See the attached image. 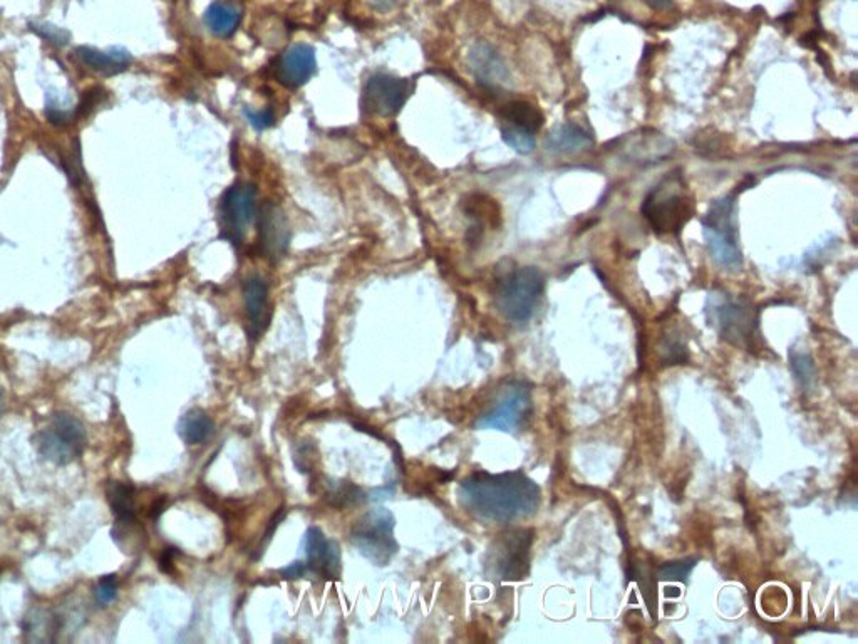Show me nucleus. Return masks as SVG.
Segmentation results:
<instances>
[{"label":"nucleus","instance_id":"2","mask_svg":"<svg viewBox=\"0 0 858 644\" xmlns=\"http://www.w3.org/2000/svg\"><path fill=\"white\" fill-rule=\"evenodd\" d=\"M691 213L693 205L684 193L683 178L671 173L642 202V215L659 234H679Z\"/></svg>","mask_w":858,"mask_h":644},{"label":"nucleus","instance_id":"18","mask_svg":"<svg viewBox=\"0 0 858 644\" xmlns=\"http://www.w3.org/2000/svg\"><path fill=\"white\" fill-rule=\"evenodd\" d=\"M592 143L594 140H592L589 131L582 126L567 123V125L555 128L547 136L545 150L550 151V153H577V151L587 150L589 146H592Z\"/></svg>","mask_w":858,"mask_h":644},{"label":"nucleus","instance_id":"25","mask_svg":"<svg viewBox=\"0 0 858 644\" xmlns=\"http://www.w3.org/2000/svg\"><path fill=\"white\" fill-rule=\"evenodd\" d=\"M29 29H31L34 34L44 39V41L51 42L54 46H66L71 41V34L63 27L54 26V24H29Z\"/></svg>","mask_w":858,"mask_h":644},{"label":"nucleus","instance_id":"26","mask_svg":"<svg viewBox=\"0 0 858 644\" xmlns=\"http://www.w3.org/2000/svg\"><path fill=\"white\" fill-rule=\"evenodd\" d=\"M118 596V581L114 576H104L96 587V599L101 606H108Z\"/></svg>","mask_w":858,"mask_h":644},{"label":"nucleus","instance_id":"1","mask_svg":"<svg viewBox=\"0 0 858 644\" xmlns=\"http://www.w3.org/2000/svg\"><path fill=\"white\" fill-rule=\"evenodd\" d=\"M460 504L470 514L492 522H512L537 514L542 492L523 472H476L458 489Z\"/></svg>","mask_w":858,"mask_h":644},{"label":"nucleus","instance_id":"14","mask_svg":"<svg viewBox=\"0 0 858 644\" xmlns=\"http://www.w3.org/2000/svg\"><path fill=\"white\" fill-rule=\"evenodd\" d=\"M316 71V51L307 44H295L282 52L275 68L279 83L289 89H297L309 83Z\"/></svg>","mask_w":858,"mask_h":644},{"label":"nucleus","instance_id":"29","mask_svg":"<svg viewBox=\"0 0 858 644\" xmlns=\"http://www.w3.org/2000/svg\"><path fill=\"white\" fill-rule=\"evenodd\" d=\"M104 98L103 89L93 88L89 89L88 93H84L83 99H81V103H79L78 111H76V116H86L88 113L98 106Z\"/></svg>","mask_w":858,"mask_h":644},{"label":"nucleus","instance_id":"11","mask_svg":"<svg viewBox=\"0 0 858 644\" xmlns=\"http://www.w3.org/2000/svg\"><path fill=\"white\" fill-rule=\"evenodd\" d=\"M711 312L719 333L731 343H745L746 339H750L755 333L756 321L750 306L726 296L714 304Z\"/></svg>","mask_w":858,"mask_h":644},{"label":"nucleus","instance_id":"13","mask_svg":"<svg viewBox=\"0 0 858 644\" xmlns=\"http://www.w3.org/2000/svg\"><path fill=\"white\" fill-rule=\"evenodd\" d=\"M307 569L316 572L324 579H337L341 576V551L336 542L327 539L321 529L311 527L304 537Z\"/></svg>","mask_w":858,"mask_h":644},{"label":"nucleus","instance_id":"30","mask_svg":"<svg viewBox=\"0 0 858 644\" xmlns=\"http://www.w3.org/2000/svg\"><path fill=\"white\" fill-rule=\"evenodd\" d=\"M46 116L47 120L51 121L52 125L64 126L68 125L69 121L73 120L76 113H68V111L56 108V106H47Z\"/></svg>","mask_w":858,"mask_h":644},{"label":"nucleus","instance_id":"32","mask_svg":"<svg viewBox=\"0 0 858 644\" xmlns=\"http://www.w3.org/2000/svg\"><path fill=\"white\" fill-rule=\"evenodd\" d=\"M173 554H175V549H166L163 552V556L160 559V567L165 572H170L171 562H173Z\"/></svg>","mask_w":858,"mask_h":644},{"label":"nucleus","instance_id":"7","mask_svg":"<svg viewBox=\"0 0 858 644\" xmlns=\"http://www.w3.org/2000/svg\"><path fill=\"white\" fill-rule=\"evenodd\" d=\"M533 530L517 529L498 535L488 549L486 569L500 581H520L530 566Z\"/></svg>","mask_w":858,"mask_h":644},{"label":"nucleus","instance_id":"19","mask_svg":"<svg viewBox=\"0 0 858 644\" xmlns=\"http://www.w3.org/2000/svg\"><path fill=\"white\" fill-rule=\"evenodd\" d=\"M178 433L187 445H202L215 433V423L203 410H190L181 416Z\"/></svg>","mask_w":858,"mask_h":644},{"label":"nucleus","instance_id":"6","mask_svg":"<svg viewBox=\"0 0 858 644\" xmlns=\"http://www.w3.org/2000/svg\"><path fill=\"white\" fill-rule=\"evenodd\" d=\"M394 517L388 509L371 510L364 515L351 532V542L367 561L376 566H388L398 554L394 539Z\"/></svg>","mask_w":858,"mask_h":644},{"label":"nucleus","instance_id":"23","mask_svg":"<svg viewBox=\"0 0 858 644\" xmlns=\"http://www.w3.org/2000/svg\"><path fill=\"white\" fill-rule=\"evenodd\" d=\"M502 138L510 148H513V150L520 153V155H528V153H532L533 148L537 145V141H535V133L523 130V128H517V126H503Z\"/></svg>","mask_w":858,"mask_h":644},{"label":"nucleus","instance_id":"4","mask_svg":"<svg viewBox=\"0 0 858 644\" xmlns=\"http://www.w3.org/2000/svg\"><path fill=\"white\" fill-rule=\"evenodd\" d=\"M703 232L711 259L726 271L741 267V250L734 224V195L719 198L704 215Z\"/></svg>","mask_w":858,"mask_h":644},{"label":"nucleus","instance_id":"5","mask_svg":"<svg viewBox=\"0 0 858 644\" xmlns=\"http://www.w3.org/2000/svg\"><path fill=\"white\" fill-rule=\"evenodd\" d=\"M86 442L88 438L83 423L64 411L54 413L34 438L37 452L56 465H68L81 457Z\"/></svg>","mask_w":858,"mask_h":644},{"label":"nucleus","instance_id":"15","mask_svg":"<svg viewBox=\"0 0 858 644\" xmlns=\"http://www.w3.org/2000/svg\"><path fill=\"white\" fill-rule=\"evenodd\" d=\"M242 296L249 319L250 336L259 338L270 319L269 287L262 277H249L243 282Z\"/></svg>","mask_w":858,"mask_h":644},{"label":"nucleus","instance_id":"33","mask_svg":"<svg viewBox=\"0 0 858 644\" xmlns=\"http://www.w3.org/2000/svg\"><path fill=\"white\" fill-rule=\"evenodd\" d=\"M396 2L398 0H371L374 9H378L381 12L391 11L396 6Z\"/></svg>","mask_w":858,"mask_h":644},{"label":"nucleus","instance_id":"10","mask_svg":"<svg viewBox=\"0 0 858 644\" xmlns=\"http://www.w3.org/2000/svg\"><path fill=\"white\" fill-rule=\"evenodd\" d=\"M411 91L413 88L408 79L396 78L391 74H373L362 89V106L371 115L393 118L403 110Z\"/></svg>","mask_w":858,"mask_h":644},{"label":"nucleus","instance_id":"20","mask_svg":"<svg viewBox=\"0 0 858 644\" xmlns=\"http://www.w3.org/2000/svg\"><path fill=\"white\" fill-rule=\"evenodd\" d=\"M242 14L228 2H213L205 12V24L217 37H230L237 31Z\"/></svg>","mask_w":858,"mask_h":644},{"label":"nucleus","instance_id":"9","mask_svg":"<svg viewBox=\"0 0 858 644\" xmlns=\"http://www.w3.org/2000/svg\"><path fill=\"white\" fill-rule=\"evenodd\" d=\"M530 413H532L530 390L527 385L515 381L505 388L492 410L481 416L476 423V428L513 432L527 421Z\"/></svg>","mask_w":858,"mask_h":644},{"label":"nucleus","instance_id":"12","mask_svg":"<svg viewBox=\"0 0 858 644\" xmlns=\"http://www.w3.org/2000/svg\"><path fill=\"white\" fill-rule=\"evenodd\" d=\"M289 220L282 208L274 203H265L259 215V245L265 257L277 260L289 249Z\"/></svg>","mask_w":858,"mask_h":644},{"label":"nucleus","instance_id":"31","mask_svg":"<svg viewBox=\"0 0 858 644\" xmlns=\"http://www.w3.org/2000/svg\"><path fill=\"white\" fill-rule=\"evenodd\" d=\"M305 571H307V564L305 562H292L290 566L280 569V576L284 577V579H300V577L304 576Z\"/></svg>","mask_w":858,"mask_h":644},{"label":"nucleus","instance_id":"16","mask_svg":"<svg viewBox=\"0 0 858 644\" xmlns=\"http://www.w3.org/2000/svg\"><path fill=\"white\" fill-rule=\"evenodd\" d=\"M78 58L83 61L86 66L98 71V73L106 74V76H114V74L125 73L126 69L133 64V56L126 49L114 47L109 51H101L96 47L81 46L76 49Z\"/></svg>","mask_w":858,"mask_h":644},{"label":"nucleus","instance_id":"21","mask_svg":"<svg viewBox=\"0 0 858 644\" xmlns=\"http://www.w3.org/2000/svg\"><path fill=\"white\" fill-rule=\"evenodd\" d=\"M503 120L507 125L517 126L523 130L537 133L543 125V115L538 108L527 101H512L502 111Z\"/></svg>","mask_w":858,"mask_h":644},{"label":"nucleus","instance_id":"24","mask_svg":"<svg viewBox=\"0 0 858 644\" xmlns=\"http://www.w3.org/2000/svg\"><path fill=\"white\" fill-rule=\"evenodd\" d=\"M698 564L696 559H684V561L667 562L659 567V577L662 581H688L689 574L693 571L694 566Z\"/></svg>","mask_w":858,"mask_h":644},{"label":"nucleus","instance_id":"3","mask_svg":"<svg viewBox=\"0 0 858 644\" xmlns=\"http://www.w3.org/2000/svg\"><path fill=\"white\" fill-rule=\"evenodd\" d=\"M542 272L537 267H520L498 282V311L513 324L530 321L543 294Z\"/></svg>","mask_w":858,"mask_h":644},{"label":"nucleus","instance_id":"8","mask_svg":"<svg viewBox=\"0 0 858 644\" xmlns=\"http://www.w3.org/2000/svg\"><path fill=\"white\" fill-rule=\"evenodd\" d=\"M257 215V188L252 183H235L228 188L220 202L222 237L233 245L245 239V234Z\"/></svg>","mask_w":858,"mask_h":644},{"label":"nucleus","instance_id":"34","mask_svg":"<svg viewBox=\"0 0 858 644\" xmlns=\"http://www.w3.org/2000/svg\"><path fill=\"white\" fill-rule=\"evenodd\" d=\"M652 9H669L672 7V0H644Z\"/></svg>","mask_w":858,"mask_h":644},{"label":"nucleus","instance_id":"28","mask_svg":"<svg viewBox=\"0 0 858 644\" xmlns=\"http://www.w3.org/2000/svg\"><path fill=\"white\" fill-rule=\"evenodd\" d=\"M245 116L249 120L250 125L254 126L255 130H267L274 125V113L270 110H254V108H245Z\"/></svg>","mask_w":858,"mask_h":644},{"label":"nucleus","instance_id":"35","mask_svg":"<svg viewBox=\"0 0 858 644\" xmlns=\"http://www.w3.org/2000/svg\"><path fill=\"white\" fill-rule=\"evenodd\" d=\"M0 400H2V390H0Z\"/></svg>","mask_w":858,"mask_h":644},{"label":"nucleus","instance_id":"22","mask_svg":"<svg viewBox=\"0 0 858 644\" xmlns=\"http://www.w3.org/2000/svg\"><path fill=\"white\" fill-rule=\"evenodd\" d=\"M106 499L116 520H135V490L125 482H109Z\"/></svg>","mask_w":858,"mask_h":644},{"label":"nucleus","instance_id":"17","mask_svg":"<svg viewBox=\"0 0 858 644\" xmlns=\"http://www.w3.org/2000/svg\"><path fill=\"white\" fill-rule=\"evenodd\" d=\"M471 66L475 71L476 78L481 84H485L488 88L498 86V84L507 83L508 71L503 64L502 58L498 56V52L488 44H478L471 51Z\"/></svg>","mask_w":858,"mask_h":644},{"label":"nucleus","instance_id":"27","mask_svg":"<svg viewBox=\"0 0 858 644\" xmlns=\"http://www.w3.org/2000/svg\"><path fill=\"white\" fill-rule=\"evenodd\" d=\"M331 495V499H339V504H337L339 507L347 504H359L362 497L361 490L354 485H349V483H339V487Z\"/></svg>","mask_w":858,"mask_h":644}]
</instances>
